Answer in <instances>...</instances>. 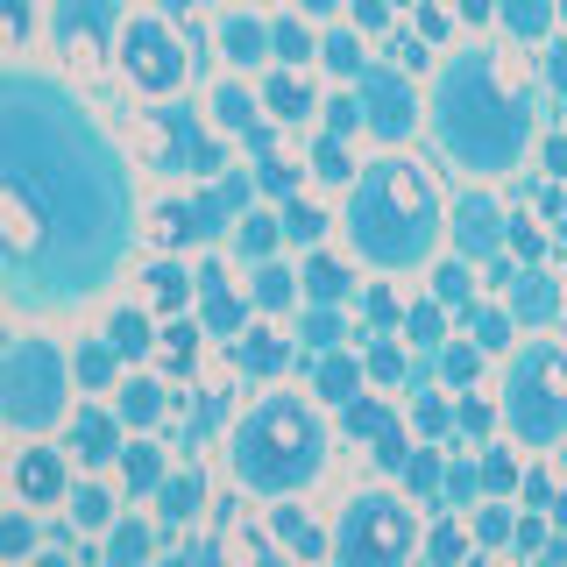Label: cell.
Returning <instances> with one entry per match:
<instances>
[{
  "mask_svg": "<svg viewBox=\"0 0 567 567\" xmlns=\"http://www.w3.org/2000/svg\"><path fill=\"white\" fill-rule=\"evenodd\" d=\"M305 440H312V433H305V419L277 404V412H263V419H256V433H249V468L277 482V475H291V468L305 461Z\"/></svg>",
  "mask_w": 567,
  "mask_h": 567,
  "instance_id": "6da1fadb",
  "label": "cell"
},
{
  "mask_svg": "<svg viewBox=\"0 0 567 567\" xmlns=\"http://www.w3.org/2000/svg\"><path fill=\"white\" fill-rule=\"evenodd\" d=\"M128 71H135V86H149V93H164V86H178V71H185V57H178V43L156 29V22H142L135 36H128Z\"/></svg>",
  "mask_w": 567,
  "mask_h": 567,
  "instance_id": "7a4b0ae2",
  "label": "cell"
},
{
  "mask_svg": "<svg viewBox=\"0 0 567 567\" xmlns=\"http://www.w3.org/2000/svg\"><path fill=\"white\" fill-rule=\"evenodd\" d=\"M0 227H8V249H15V256H29L36 241H43V206L29 199V185H22V178L0 185Z\"/></svg>",
  "mask_w": 567,
  "mask_h": 567,
  "instance_id": "3957f363",
  "label": "cell"
},
{
  "mask_svg": "<svg viewBox=\"0 0 567 567\" xmlns=\"http://www.w3.org/2000/svg\"><path fill=\"white\" fill-rule=\"evenodd\" d=\"M404 539H412V518H404L397 504H369V525H362V553H404Z\"/></svg>",
  "mask_w": 567,
  "mask_h": 567,
  "instance_id": "277c9868",
  "label": "cell"
},
{
  "mask_svg": "<svg viewBox=\"0 0 567 567\" xmlns=\"http://www.w3.org/2000/svg\"><path fill=\"white\" fill-rule=\"evenodd\" d=\"M15 497H29V504L57 497V454H22V468H15Z\"/></svg>",
  "mask_w": 567,
  "mask_h": 567,
  "instance_id": "5b68a950",
  "label": "cell"
},
{
  "mask_svg": "<svg viewBox=\"0 0 567 567\" xmlns=\"http://www.w3.org/2000/svg\"><path fill=\"white\" fill-rule=\"evenodd\" d=\"M64 71H71V86H100V36H93V29H71Z\"/></svg>",
  "mask_w": 567,
  "mask_h": 567,
  "instance_id": "8992f818",
  "label": "cell"
},
{
  "mask_svg": "<svg viewBox=\"0 0 567 567\" xmlns=\"http://www.w3.org/2000/svg\"><path fill=\"white\" fill-rule=\"evenodd\" d=\"M121 149L135 156V164H164V156H171V135L156 128V121H121Z\"/></svg>",
  "mask_w": 567,
  "mask_h": 567,
  "instance_id": "52a82bcc",
  "label": "cell"
},
{
  "mask_svg": "<svg viewBox=\"0 0 567 567\" xmlns=\"http://www.w3.org/2000/svg\"><path fill=\"white\" fill-rule=\"evenodd\" d=\"M383 199L397 206V213H426V185L404 171V164H390V178H383Z\"/></svg>",
  "mask_w": 567,
  "mask_h": 567,
  "instance_id": "ba28073f",
  "label": "cell"
},
{
  "mask_svg": "<svg viewBox=\"0 0 567 567\" xmlns=\"http://www.w3.org/2000/svg\"><path fill=\"white\" fill-rule=\"evenodd\" d=\"M270 553V539L263 532H249V525H227V560H263Z\"/></svg>",
  "mask_w": 567,
  "mask_h": 567,
  "instance_id": "9c48e42d",
  "label": "cell"
},
{
  "mask_svg": "<svg viewBox=\"0 0 567 567\" xmlns=\"http://www.w3.org/2000/svg\"><path fill=\"white\" fill-rule=\"evenodd\" d=\"M497 86H504V93H518V86H532V64H525L518 50H504V57H497Z\"/></svg>",
  "mask_w": 567,
  "mask_h": 567,
  "instance_id": "30bf717a",
  "label": "cell"
},
{
  "mask_svg": "<svg viewBox=\"0 0 567 567\" xmlns=\"http://www.w3.org/2000/svg\"><path fill=\"white\" fill-rule=\"evenodd\" d=\"M78 447H86V454L100 461V454H107V419H93V412L78 419Z\"/></svg>",
  "mask_w": 567,
  "mask_h": 567,
  "instance_id": "8fae6325",
  "label": "cell"
},
{
  "mask_svg": "<svg viewBox=\"0 0 567 567\" xmlns=\"http://www.w3.org/2000/svg\"><path fill=\"white\" fill-rule=\"evenodd\" d=\"M114 348H121V355H135V348H142V319H135V312H121V319H114Z\"/></svg>",
  "mask_w": 567,
  "mask_h": 567,
  "instance_id": "7c38bea8",
  "label": "cell"
},
{
  "mask_svg": "<svg viewBox=\"0 0 567 567\" xmlns=\"http://www.w3.org/2000/svg\"><path fill=\"white\" fill-rule=\"evenodd\" d=\"M305 277H312V291H319V298H334V291H341V270H334V263H312Z\"/></svg>",
  "mask_w": 567,
  "mask_h": 567,
  "instance_id": "4fadbf2b",
  "label": "cell"
},
{
  "mask_svg": "<svg viewBox=\"0 0 567 567\" xmlns=\"http://www.w3.org/2000/svg\"><path fill=\"white\" fill-rule=\"evenodd\" d=\"M270 100H277V107H305V86H298V78H277Z\"/></svg>",
  "mask_w": 567,
  "mask_h": 567,
  "instance_id": "5bb4252c",
  "label": "cell"
},
{
  "mask_svg": "<svg viewBox=\"0 0 567 567\" xmlns=\"http://www.w3.org/2000/svg\"><path fill=\"white\" fill-rule=\"evenodd\" d=\"M171 362H178V369L192 362V327H178V334H171Z\"/></svg>",
  "mask_w": 567,
  "mask_h": 567,
  "instance_id": "9a60e30c",
  "label": "cell"
},
{
  "mask_svg": "<svg viewBox=\"0 0 567 567\" xmlns=\"http://www.w3.org/2000/svg\"><path fill=\"white\" fill-rule=\"evenodd\" d=\"M348 383H355V369H348V362H327V390H334V397H341V390H348Z\"/></svg>",
  "mask_w": 567,
  "mask_h": 567,
  "instance_id": "2e32d148",
  "label": "cell"
},
{
  "mask_svg": "<svg viewBox=\"0 0 567 567\" xmlns=\"http://www.w3.org/2000/svg\"><path fill=\"white\" fill-rule=\"evenodd\" d=\"M128 475H135V482H149V475H156V461H149V447H135V454H128Z\"/></svg>",
  "mask_w": 567,
  "mask_h": 567,
  "instance_id": "e0dca14e",
  "label": "cell"
}]
</instances>
